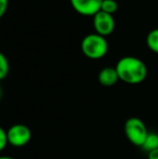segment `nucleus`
I'll return each mask as SVG.
<instances>
[{"label": "nucleus", "instance_id": "1", "mask_svg": "<svg viewBox=\"0 0 158 159\" xmlns=\"http://www.w3.org/2000/svg\"><path fill=\"white\" fill-rule=\"evenodd\" d=\"M119 80L129 84H141L147 77V67L142 60L135 57H124L117 62L116 66Z\"/></svg>", "mask_w": 158, "mask_h": 159}, {"label": "nucleus", "instance_id": "2", "mask_svg": "<svg viewBox=\"0 0 158 159\" xmlns=\"http://www.w3.org/2000/svg\"><path fill=\"white\" fill-rule=\"evenodd\" d=\"M81 51L88 59L100 60L106 55L108 51V43L105 37L99 34L87 35L81 41Z\"/></svg>", "mask_w": 158, "mask_h": 159}, {"label": "nucleus", "instance_id": "3", "mask_svg": "<svg viewBox=\"0 0 158 159\" xmlns=\"http://www.w3.org/2000/svg\"><path fill=\"white\" fill-rule=\"evenodd\" d=\"M148 133L145 124L140 118L131 117L124 122V134L129 142L135 146H143Z\"/></svg>", "mask_w": 158, "mask_h": 159}, {"label": "nucleus", "instance_id": "4", "mask_svg": "<svg viewBox=\"0 0 158 159\" xmlns=\"http://www.w3.org/2000/svg\"><path fill=\"white\" fill-rule=\"evenodd\" d=\"M9 144L14 147H22L28 144L32 139V131L23 124H15L8 130Z\"/></svg>", "mask_w": 158, "mask_h": 159}, {"label": "nucleus", "instance_id": "5", "mask_svg": "<svg viewBox=\"0 0 158 159\" xmlns=\"http://www.w3.org/2000/svg\"><path fill=\"white\" fill-rule=\"evenodd\" d=\"M93 27L99 35L106 37L113 34L115 30V20L112 14L99 11L93 16Z\"/></svg>", "mask_w": 158, "mask_h": 159}, {"label": "nucleus", "instance_id": "6", "mask_svg": "<svg viewBox=\"0 0 158 159\" xmlns=\"http://www.w3.org/2000/svg\"><path fill=\"white\" fill-rule=\"evenodd\" d=\"M73 9L84 16H94L99 11L103 0H70Z\"/></svg>", "mask_w": 158, "mask_h": 159}, {"label": "nucleus", "instance_id": "7", "mask_svg": "<svg viewBox=\"0 0 158 159\" xmlns=\"http://www.w3.org/2000/svg\"><path fill=\"white\" fill-rule=\"evenodd\" d=\"M99 82L104 87H112L119 80V76L115 67H104L97 76Z\"/></svg>", "mask_w": 158, "mask_h": 159}, {"label": "nucleus", "instance_id": "8", "mask_svg": "<svg viewBox=\"0 0 158 159\" xmlns=\"http://www.w3.org/2000/svg\"><path fill=\"white\" fill-rule=\"evenodd\" d=\"M146 44L152 52L158 54V28L151 30L146 37Z\"/></svg>", "mask_w": 158, "mask_h": 159}, {"label": "nucleus", "instance_id": "9", "mask_svg": "<svg viewBox=\"0 0 158 159\" xmlns=\"http://www.w3.org/2000/svg\"><path fill=\"white\" fill-rule=\"evenodd\" d=\"M142 148L144 149L145 152L150 153V152L154 151V149L158 148V134L154 133V132H150L146 138L145 142H144Z\"/></svg>", "mask_w": 158, "mask_h": 159}, {"label": "nucleus", "instance_id": "10", "mask_svg": "<svg viewBox=\"0 0 158 159\" xmlns=\"http://www.w3.org/2000/svg\"><path fill=\"white\" fill-rule=\"evenodd\" d=\"M118 9V4L115 0H103L101 6V11L106 12L108 14H114Z\"/></svg>", "mask_w": 158, "mask_h": 159}, {"label": "nucleus", "instance_id": "11", "mask_svg": "<svg viewBox=\"0 0 158 159\" xmlns=\"http://www.w3.org/2000/svg\"><path fill=\"white\" fill-rule=\"evenodd\" d=\"M9 70H10V65L7 57L1 53L0 54V79H4L8 76Z\"/></svg>", "mask_w": 158, "mask_h": 159}, {"label": "nucleus", "instance_id": "12", "mask_svg": "<svg viewBox=\"0 0 158 159\" xmlns=\"http://www.w3.org/2000/svg\"><path fill=\"white\" fill-rule=\"evenodd\" d=\"M9 144L8 131L4 129H0V151H3Z\"/></svg>", "mask_w": 158, "mask_h": 159}, {"label": "nucleus", "instance_id": "13", "mask_svg": "<svg viewBox=\"0 0 158 159\" xmlns=\"http://www.w3.org/2000/svg\"><path fill=\"white\" fill-rule=\"evenodd\" d=\"M9 6V0H0V17H2L6 13Z\"/></svg>", "mask_w": 158, "mask_h": 159}, {"label": "nucleus", "instance_id": "14", "mask_svg": "<svg viewBox=\"0 0 158 159\" xmlns=\"http://www.w3.org/2000/svg\"><path fill=\"white\" fill-rule=\"evenodd\" d=\"M147 158L148 159H158V148L150 152V153H147Z\"/></svg>", "mask_w": 158, "mask_h": 159}, {"label": "nucleus", "instance_id": "15", "mask_svg": "<svg viewBox=\"0 0 158 159\" xmlns=\"http://www.w3.org/2000/svg\"><path fill=\"white\" fill-rule=\"evenodd\" d=\"M0 159H14V158L10 157V156H1V157H0Z\"/></svg>", "mask_w": 158, "mask_h": 159}]
</instances>
